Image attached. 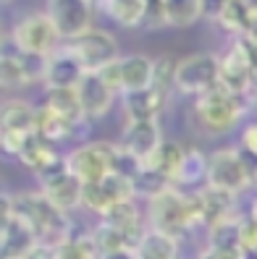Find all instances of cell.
<instances>
[{
    "instance_id": "cell-1",
    "label": "cell",
    "mask_w": 257,
    "mask_h": 259,
    "mask_svg": "<svg viewBox=\"0 0 257 259\" xmlns=\"http://www.w3.org/2000/svg\"><path fill=\"white\" fill-rule=\"evenodd\" d=\"M197 118L200 123L210 131V134H226L229 128H234L239 123V118L249 110V97L247 95H236L229 92L226 87H215L207 95L197 97Z\"/></svg>"
},
{
    "instance_id": "cell-2",
    "label": "cell",
    "mask_w": 257,
    "mask_h": 259,
    "mask_svg": "<svg viewBox=\"0 0 257 259\" xmlns=\"http://www.w3.org/2000/svg\"><path fill=\"white\" fill-rule=\"evenodd\" d=\"M150 225H153V231H160L176 241L181 236H187L197 225L194 209H192V196L171 186L160 196L150 199Z\"/></svg>"
},
{
    "instance_id": "cell-3",
    "label": "cell",
    "mask_w": 257,
    "mask_h": 259,
    "mask_svg": "<svg viewBox=\"0 0 257 259\" xmlns=\"http://www.w3.org/2000/svg\"><path fill=\"white\" fill-rule=\"evenodd\" d=\"M249 162L252 160L239 147H223L213 152L207 165V186L241 194L244 189L254 186V167Z\"/></svg>"
},
{
    "instance_id": "cell-4",
    "label": "cell",
    "mask_w": 257,
    "mask_h": 259,
    "mask_svg": "<svg viewBox=\"0 0 257 259\" xmlns=\"http://www.w3.org/2000/svg\"><path fill=\"white\" fill-rule=\"evenodd\" d=\"M218 84H221V60L213 53H197L178 60L173 79V87L178 92L202 97Z\"/></svg>"
},
{
    "instance_id": "cell-5",
    "label": "cell",
    "mask_w": 257,
    "mask_h": 259,
    "mask_svg": "<svg viewBox=\"0 0 257 259\" xmlns=\"http://www.w3.org/2000/svg\"><path fill=\"white\" fill-rule=\"evenodd\" d=\"M118 155V144L111 142H89L82 144L66 157L68 170L77 176L82 184H100L102 178L113 173V162Z\"/></svg>"
},
{
    "instance_id": "cell-6",
    "label": "cell",
    "mask_w": 257,
    "mask_h": 259,
    "mask_svg": "<svg viewBox=\"0 0 257 259\" xmlns=\"http://www.w3.org/2000/svg\"><path fill=\"white\" fill-rule=\"evenodd\" d=\"M58 29L48 13H29L13 29V45L29 55L50 58L58 50Z\"/></svg>"
},
{
    "instance_id": "cell-7",
    "label": "cell",
    "mask_w": 257,
    "mask_h": 259,
    "mask_svg": "<svg viewBox=\"0 0 257 259\" xmlns=\"http://www.w3.org/2000/svg\"><path fill=\"white\" fill-rule=\"evenodd\" d=\"M40 178V186H42V194L60 209V212H68L82 207V191H84V184L68 170V162L66 157H60L55 165H50L45 173L37 176Z\"/></svg>"
},
{
    "instance_id": "cell-8",
    "label": "cell",
    "mask_w": 257,
    "mask_h": 259,
    "mask_svg": "<svg viewBox=\"0 0 257 259\" xmlns=\"http://www.w3.org/2000/svg\"><path fill=\"white\" fill-rule=\"evenodd\" d=\"M218 60H221V87L249 97V92L254 89V66L244 39L241 37L234 39Z\"/></svg>"
},
{
    "instance_id": "cell-9",
    "label": "cell",
    "mask_w": 257,
    "mask_h": 259,
    "mask_svg": "<svg viewBox=\"0 0 257 259\" xmlns=\"http://www.w3.org/2000/svg\"><path fill=\"white\" fill-rule=\"evenodd\" d=\"M68 50L74 53V58L79 60L87 73L102 71L105 66L118 60V42L102 29H89L84 37L68 42Z\"/></svg>"
},
{
    "instance_id": "cell-10",
    "label": "cell",
    "mask_w": 257,
    "mask_h": 259,
    "mask_svg": "<svg viewBox=\"0 0 257 259\" xmlns=\"http://www.w3.org/2000/svg\"><path fill=\"white\" fill-rule=\"evenodd\" d=\"M45 13L53 19L60 39L74 42L92 29V3L84 0H50Z\"/></svg>"
},
{
    "instance_id": "cell-11",
    "label": "cell",
    "mask_w": 257,
    "mask_h": 259,
    "mask_svg": "<svg viewBox=\"0 0 257 259\" xmlns=\"http://www.w3.org/2000/svg\"><path fill=\"white\" fill-rule=\"evenodd\" d=\"M189 196H192V209H194V220H197V225L213 228V225H218L223 220L239 215L236 212V194H231V191L205 186V189H197Z\"/></svg>"
},
{
    "instance_id": "cell-12",
    "label": "cell",
    "mask_w": 257,
    "mask_h": 259,
    "mask_svg": "<svg viewBox=\"0 0 257 259\" xmlns=\"http://www.w3.org/2000/svg\"><path fill=\"white\" fill-rule=\"evenodd\" d=\"M37 243L34 231L13 215L11 194H3V225H0V251L3 259H21Z\"/></svg>"
},
{
    "instance_id": "cell-13",
    "label": "cell",
    "mask_w": 257,
    "mask_h": 259,
    "mask_svg": "<svg viewBox=\"0 0 257 259\" xmlns=\"http://www.w3.org/2000/svg\"><path fill=\"white\" fill-rule=\"evenodd\" d=\"M160 144H163V136H160L158 120H129L124 128V139H121V149H126L129 155H134L142 162L153 157L160 149Z\"/></svg>"
},
{
    "instance_id": "cell-14",
    "label": "cell",
    "mask_w": 257,
    "mask_h": 259,
    "mask_svg": "<svg viewBox=\"0 0 257 259\" xmlns=\"http://www.w3.org/2000/svg\"><path fill=\"white\" fill-rule=\"evenodd\" d=\"M84 68L74 53L66 48H58L50 58H48V73H45V87L48 89H77L84 79Z\"/></svg>"
},
{
    "instance_id": "cell-15",
    "label": "cell",
    "mask_w": 257,
    "mask_h": 259,
    "mask_svg": "<svg viewBox=\"0 0 257 259\" xmlns=\"http://www.w3.org/2000/svg\"><path fill=\"white\" fill-rule=\"evenodd\" d=\"M79 92V100H82V108H84V115L87 118H100L111 110L113 105V97L116 92L102 81V76L95 71V73H84L82 84L77 87Z\"/></svg>"
},
{
    "instance_id": "cell-16",
    "label": "cell",
    "mask_w": 257,
    "mask_h": 259,
    "mask_svg": "<svg viewBox=\"0 0 257 259\" xmlns=\"http://www.w3.org/2000/svg\"><path fill=\"white\" fill-rule=\"evenodd\" d=\"M155 84V60L147 55H126L121 58V95L142 92Z\"/></svg>"
},
{
    "instance_id": "cell-17",
    "label": "cell",
    "mask_w": 257,
    "mask_h": 259,
    "mask_svg": "<svg viewBox=\"0 0 257 259\" xmlns=\"http://www.w3.org/2000/svg\"><path fill=\"white\" fill-rule=\"evenodd\" d=\"M89 131V123L74 126L71 120H66L63 115H58L55 110H50L48 105H42L40 113H37V134L42 136L45 142L50 144H58V142H66V139H74V136H84Z\"/></svg>"
},
{
    "instance_id": "cell-18",
    "label": "cell",
    "mask_w": 257,
    "mask_h": 259,
    "mask_svg": "<svg viewBox=\"0 0 257 259\" xmlns=\"http://www.w3.org/2000/svg\"><path fill=\"white\" fill-rule=\"evenodd\" d=\"M37 108L29 105L26 100H6L0 110V131H13V134H37Z\"/></svg>"
},
{
    "instance_id": "cell-19",
    "label": "cell",
    "mask_w": 257,
    "mask_h": 259,
    "mask_svg": "<svg viewBox=\"0 0 257 259\" xmlns=\"http://www.w3.org/2000/svg\"><path fill=\"white\" fill-rule=\"evenodd\" d=\"M163 105H165V92L158 87L124 95V110L129 120H158Z\"/></svg>"
},
{
    "instance_id": "cell-20",
    "label": "cell",
    "mask_w": 257,
    "mask_h": 259,
    "mask_svg": "<svg viewBox=\"0 0 257 259\" xmlns=\"http://www.w3.org/2000/svg\"><path fill=\"white\" fill-rule=\"evenodd\" d=\"M207 165H210V157H205L200 149H187V157H184V162H181L171 186L176 191L192 189V186L205 189L207 186Z\"/></svg>"
},
{
    "instance_id": "cell-21",
    "label": "cell",
    "mask_w": 257,
    "mask_h": 259,
    "mask_svg": "<svg viewBox=\"0 0 257 259\" xmlns=\"http://www.w3.org/2000/svg\"><path fill=\"white\" fill-rule=\"evenodd\" d=\"M100 223L116 228V231H124V233H129V236H134V238H139V241H142V236L147 233L144 228H142L139 209L134 207V202H118V204L108 207V209H105L102 215H100Z\"/></svg>"
},
{
    "instance_id": "cell-22",
    "label": "cell",
    "mask_w": 257,
    "mask_h": 259,
    "mask_svg": "<svg viewBox=\"0 0 257 259\" xmlns=\"http://www.w3.org/2000/svg\"><path fill=\"white\" fill-rule=\"evenodd\" d=\"M45 105H48L50 110H55L58 115H63L66 120H71L74 126L89 120L84 115V108H82V100H79L77 89H48V95H45Z\"/></svg>"
},
{
    "instance_id": "cell-23",
    "label": "cell",
    "mask_w": 257,
    "mask_h": 259,
    "mask_svg": "<svg viewBox=\"0 0 257 259\" xmlns=\"http://www.w3.org/2000/svg\"><path fill=\"white\" fill-rule=\"evenodd\" d=\"M29 170H34L37 176L40 173H45L50 165H55L58 160H60V155L53 149V144L50 142H45L40 134H34L32 139H29V144L24 147V152H21V157H19Z\"/></svg>"
},
{
    "instance_id": "cell-24",
    "label": "cell",
    "mask_w": 257,
    "mask_h": 259,
    "mask_svg": "<svg viewBox=\"0 0 257 259\" xmlns=\"http://www.w3.org/2000/svg\"><path fill=\"white\" fill-rule=\"evenodd\" d=\"M184 157H187V149L181 147L178 142H163L160 149L144 165L153 167V170H158L160 176H165V178H168V184H173V178L178 173L181 162H184Z\"/></svg>"
},
{
    "instance_id": "cell-25",
    "label": "cell",
    "mask_w": 257,
    "mask_h": 259,
    "mask_svg": "<svg viewBox=\"0 0 257 259\" xmlns=\"http://www.w3.org/2000/svg\"><path fill=\"white\" fill-rule=\"evenodd\" d=\"M100 8L105 11V16H111L116 24L129 26V29L144 24V16H147L144 0H108V3H100Z\"/></svg>"
},
{
    "instance_id": "cell-26",
    "label": "cell",
    "mask_w": 257,
    "mask_h": 259,
    "mask_svg": "<svg viewBox=\"0 0 257 259\" xmlns=\"http://www.w3.org/2000/svg\"><path fill=\"white\" fill-rule=\"evenodd\" d=\"M137 259H178V241L160 231H147L137 246Z\"/></svg>"
},
{
    "instance_id": "cell-27",
    "label": "cell",
    "mask_w": 257,
    "mask_h": 259,
    "mask_svg": "<svg viewBox=\"0 0 257 259\" xmlns=\"http://www.w3.org/2000/svg\"><path fill=\"white\" fill-rule=\"evenodd\" d=\"M92 243H95L97 254H111V251H121V249H134L137 251L139 238H134L124 231H116V228L100 223L92 231Z\"/></svg>"
},
{
    "instance_id": "cell-28",
    "label": "cell",
    "mask_w": 257,
    "mask_h": 259,
    "mask_svg": "<svg viewBox=\"0 0 257 259\" xmlns=\"http://www.w3.org/2000/svg\"><path fill=\"white\" fill-rule=\"evenodd\" d=\"M21 50L16 45H3V58H0V81H3L6 89L11 87H21L29 84L26 81V71H24V60H21Z\"/></svg>"
},
{
    "instance_id": "cell-29",
    "label": "cell",
    "mask_w": 257,
    "mask_h": 259,
    "mask_svg": "<svg viewBox=\"0 0 257 259\" xmlns=\"http://www.w3.org/2000/svg\"><path fill=\"white\" fill-rule=\"evenodd\" d=\"M205 3L200 0H168L165 3V21L173 29H187L202 16Z\"/></svg>"
},
{
    "instance_id": "cell-30",
    "label": "cell",
    "mask_w": 257,
    "mask_h": 259,
    "mask_svg": "<svg viewBox=\"0 0 257 259\" xmlns=\"http://www.w3.org/2000/svg\"><path fill=\"white\" fill-rule=\"evenodd\" d=\"M131 184H134V194H137V196H147V199H155V196H160L163 191L171 189L168 178L160 176L158 170H153V167H147V165H144V170L131 181Z\"/></svg>"
},
{
    "instance_id": "cell-31",
    "label": "cell",
    "mask_w": 257,
    "mask_h": 259,
    "mask_svg": "<svg viewBox=\"0 0 257 259\" xmlns=\"http://www.w3.org/2000/svg\"><path fill=\"white\" fill-rule=\"evenodd\" d=\"M82 207L97 212V215H102L108 207H113V199L108 196V191H105L102 181L100 184H84V191H82Z\"/></svg>"
},
{
    "instance_id": "cell-32",
    "label": "cell",
    "mask_w": 257,
    "mask_h": 259,
    "mask_svg": "<svg viewBox=\"0 0 257 259\" xmlns=\"http://www.w3.org/2000/svg\"><path fill=\"white\" fill-rule=\"evenodd\" d=\"M97 249L92 243V236L84 238V241H66L58 246L55 259H97Z\"/></svg>"
},
{
    "instance_id": "cell-33",
    "label": "cell",
    "mask_w": 257,
    "mask_h": 259,
    "mask_svg": "<svg viewBox=\"0 0 257 259\" xmlns=\"http://www.w3.org/2000/svg\"><path fill=\"white\" fill-rule=\"evenodd\" d=\"M239 246H241V251H244L247 259H257V220L254 218H244V220H241Z\"/></svg>"
},
{
    "instance_id": "cell-34",
    "label": "cell",
    "mask_w": 257,
    "mask_h": 259,
    "mask_svg": "<svg viewBox=\"0 0 257 259\" xmlns=\"http://www.w3.org/2000/svg\"><path fill=\"white\" fill-rule=\"evenodd\" d=\"M176 66H178V63H173V58H168V55L158 58V60H155V84H153V87L163 89V92H168V87H171L173 79H176Z\"/></svg>"
},
{
    "instance_id": "cell-35",
    "label": "cell",
    "mask_w": 257,
    "mask_h": 259,
    "mask_svg": "<svg viewBox=\"0 0 257 259\" xmlns=\"http://www.w3.org/2000/svg\"><path fill=\"white\" fill-rule=\"evenodd\" d=\"M241 152H244L249 160L257 162V120L249 123L244 128V134H241Z\"/></svg>"
},
{
    "instance_id": "cell-36",
    "label": "cell",
    "mask_w": 257,
    "mask_h": 259,
    "mask_svg": "<svg viewBox=\"0 0 257 259\" xmlns=\"http://www.w3.org/2000/svg\"><path fill=\"white\" fill-rule=\"evenodd\" d=\"M144 24L150 29H160V26H168L165 21V3H147V16Z\"/></svg>"
},
{
    "instance_id": "cell-37",
    "label": "cell",
    "mask_w": 257,
    "mask_h": 259,
    "mask_svg": "<svg viewBox=\"0 0 257 259\" xmlns=\"http://www.w3.org/2000/svg\"><path fill=\"white\" fill-rule=\"evenodd\" d=\"M55 254H58V246H50V243L37 241L34 246L26 251V256H21V259H55Z\"/></svg>"
},
{
    "instance_id": "cell-38",
    "label": "cell",
    "mask_w": 257,
    "mask_h": 259,
    "mask_svg": "<svg viewBox=\"0 0 257 259\" xmlns=\"http://www.w3.org/2000/svg\"><path fill=\"white\" fill-rule=\"evenodd\" d=\"M97 259H137L134 249H121V251H111V254H100Z\"/></svg>"
},
{
    "instance_id": "cell-39",
    "label": "cell",
    "mask_w": 257,
    "mask_h": 259,
    "mask_svg": "<svg viewBox=\"0 0 257 259\" xmlns=\"http://www.w3.org/2000/svg\"><path fill=\"white\" fill-rule=\"evenodd\" d=\"M254 186H257V173H254Z\"/></svg>"
}]
</instances>
